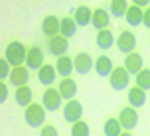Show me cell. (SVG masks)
<instances>
[{
  "label": "cell",
  "mask_w": 150,
  "mask_h": 136,
  "mask_svg": "<svg viewBox=\"0 0 150 136\" xmlns=\"http://www.w3.org/2000/svg\"><path fill=\"white\" fill-rule=\"evenodd\" d=\"M26 55H28V47L22 42H10L6 45V51H4V59L12 67H18V65L26 63Z\"/></svg>",
  "instance_id": "1"
},
{
  "label": "cell",
  "mask_w": 150,
  "mask_h": 136,
  "mask_svg": "<svg viewBox=\"0 0 150 136\" xmlns=\"http://www.w3.org/2000/svg\"><path fill=\"white\" fill-rule=\"evenodd\" d=\"M24 118L28 122V126L32 128H42L45 120V109L44 105H38V103H32L30 106H26L24 111Z\"/></svg>",
  "instance_id": "2"
},
{
  "label": "cell",
  "mask_w": 150,
  "mask_h": 136,
  "mask_svg": "<svg viewBox=\"0 0 150 136\" xmlns=\"http://www.w3.org/2000/svg\"><path fill=\"white\" fill-rule=\"evenodd\" d=\"M109 83L115 91H125L130 83V73L125 67H115L111 77H109Z\"/></svg>",
  "instance_id": "3"
},
{
  "label": "cell",
  "mask_w": 150,
  "mask_h": 136,
  "mask_svg": "<svg viewBox=\"0 0 150 136\" xmlns=\"http://www.w3.org/2000/svg\"><path fill=\"white\" fill-rule=\"evenodd\" d=\"M26 67L30 69H36V71H40V69L44 67V49L40 47V45H32V47H28V55H26V63H24Z\"/></svg>",
  "instance_id": "4"
},
{
  "label": "cell",
  "mask_w": 150,
  "mask_h": 136,
  "mask_svg": "<svg viewBox=\"0 0 150 136\" xmlns=\"http://www.w3.org/2000/svg\"><path fill=\"white\" fill-rule=\"evenodd\" d=\"M119 122L122 124V128L125 130H130L136 128V124H138V113H136V109L134 106H125V109H120V113H119Z\"/></svg>",
  "instance_id": "5"
},
{
  "label": "cell",
  "mask_w": 150,
  "mask_h": 136,
  "mask_svg": "<svg viewBox=\"0 0 150 136\" xmlns=\"http://www.w3.org/2000/svg\"><path fill=\"white\" fill-rule=\"evenodd\" d=\"M83 116V105L79 103V101H67L65 103V106H63V118L67 122H71V124H75V122H79Z\"/></svg>",
  "instance_id": "6"
},
{
  "label": "cell",
  "mask_w": 150,
  "mask_h": 136,
  "mask_svg": "<svg viewBox=\"0 0 150 136\" xmlns=\"http://www.w3.org/2000/svg\"><path fill=\"white\" fill-rule=\"evenodd\" d=\"M61 95H59V91L57 89H45V93L42 95V105H44L45 111H50V113H53V111H57L61 106Z\"/></svg>",
  "instance_id": "7"
},
{
  "label": "cell",
  "mask_w": 150,
  "mask_h": 136,
  "mask_svg": "<svg viewBox=\"0 0 150 136\" xmlns=\"http://www.w3.org/2000/svg\"><path fill=\"white\" fill-rule=\"evenodd\" d=\"M28 79H30V69L26 67V65L12 67L10 77H8V81L14 85L16 89H18V87H26V85H28Z\"/></svg>",
  "instance_id": "8"
},
{
  "label": "cell",
  "mask_w": 150,
  "mask_h": 136,
  "mask_svg": "<svg viewBox=\"0 0 150 136\" xmlns=\"http://www.w3.org/2000/svg\"><path fill=\"white\" fill-rule=\"evenodd\" d=\"M42 32H44L45 38H55L59 36L61 32V22L57 16H45L44 22H42Z\"/></svg>",
  "instance_id": "9"
},
{
  "label": "cell",
  "mask_w": 150,
  "mask_h": 136,
  "mask_svg": "<svg viewBox=\"0 0 150 136\" xmlns=\"http://www.w3.org/2000/svg\"><path fill=\"white\" fill-rule=\"evenodd\" d=\"M117 47H119V51L122 53H132L136 47V38L132 32H120V36L117 38Z\"/></svg>",
  "instance_id": "10"
},
{
  "label": "cell",
  "mask_w": 150,
  "mask_h": 136,
  "mask_svg": "<svg viewBox=\"0 0 150 136\" xmlns=\"http://www.w3.org/2000/svg\"><path fill=\"white\" fill-rule=\"evenodd\" d=\"M47 47H50V53H52V55L61 57V55H65V51L69 49V42H67V38H63L59 34V36H55V38H50Z\"/></svg>",
  "instance_id": "11"
},
{
  "label": "cell",
  "mask_w": 150,
  "mask_h": 136,
  "mask_svg": "<svg viewBox=\"0 0 150 136\" xmlns=\"http://www.w3.org/2000/svg\"><path fill=\"white\" fill-rule=\"evenodd\" d=\"M122 67L127 69L130 75H138L140 71H142V55L140 53H136V51H132V53H128L127 57H125V65Z\"/></svg>",
  "instance_id": "12"
},
{
  "label": "cell",
  "mask_w": 150,
  "mask_h": 136,
  "mask_svg": "<svg viewBox=\"0 0 150 136\" xmlns=\"http://www.w3.org/2000/svg\"><path fill=\"white\" fill-rule=\"evenodd\" d=\"M73 63H75V71H77L79 75L89 73L91 67L95 65V63H93V59H91V55H89V53H85V51L77 53V55L73 57Z\"/></svg>",
  "instance_id": "13"
},
{
  "label": "cell",
  "mask_w": 150,
  "mask_h": 136,
  "mask_svg": "<svg viewBox=\"0 0 150 136\" xmlns=\"http://www.w3.org/2000/svg\"><path fill=\"white\" fill-rule=\"evenodd\" d=\"M57 91H59V95L65 99V101H73L75 95H77V83H75V79H71V77L61 79Z\"/></svg>",
  "instance_id": "14"
},
{
  "label": "cell",
  "mask_w": 150,
  "mask_h": 136,
  "mask_svg": "<svg viewBox=\"0 0 150 136\" xmlns=\"http://www.w3.org/2000/svg\"><path fill=\"white\" fill-rule=\"evenodd\" d=\"M55 77H57V69H55V65H50V63H45L44 67L38 71V81L42 85H50L55 81Z\"/></svg>",
  "instance_id": "15"
},
{
  "label": "cell",
  "mask_w": 150,
  "mask_h": 136,
  "mask_svg": "<svg viewBox=\"0 0 150 136\" xmlns=\"http://www.w3.org/2000/svg\"><path fill=\"white\" fill-rule=\"evenodd\" d=\"M112 61L111 57H107V55H99L97 59H95V71H97L99 77H111L112 73Z\"/></svg>",
  "instance_id": "16"
},
{
  "label": "cell",
  "mask_w": 150,
  "mask_h": 136,
  "mask_svg": "<svg viewBox=\"0 0 150 136\" xmlns=\"http://www.w3.org/2000/svg\"><path fill=\"white\" fill-rule=\"evenodd\" d=\"M128 106H134V109H140V106L146 103V91H142L140 87H132L128 89Z\"/></svg>",
  "instance_id": "17"
},
{
  "label": "cell",
  "mask_w": 150,
  "mask_h": 136,
  "mask_svg": "<svg viewBox=\"0 0 150 136\" xmlns=\"http://www.w3.org/2000/svg\"><path fill=\"white\" fill-rule=\"evenodd\" d=\"M55 69H57V73L65 79V77L71 75V71L75 69V63H73V59H71V57L61 55V57H57V61H55Z\"/></svg>",
  "instance_id": "18"
},
{
  "label": "cell",
  "mask_w": 150,
  "mask_h": 136,
  "mask_svg": "<svg viewBox=\"0 0 150 136\" xmlns=\"http://www.w3.org/2000/svg\"><path fill=\"white\" fill-rule=\"evenodd\" d=\"M125 18H127L128 26H140V24H142V20H144V8L130 4V6H128V10H127V16H125Z\"/></svg>",
  "instance_id": "19"
},
{
  "label": "cell",
  "mask_w": 150,
  "mask_h": 136,
  "mask_svg": "<svg viewBox=\"0 0 150 136\" xmlns=\"http://www.w3.org/2000/svg\"><path fill=\"white\" fill-rule=\"evenodd\" d=\"M112 44H117V39L112 36L111 28H105V30H99L97 32V45L99 49H109L112 47Z\"/></svg>",
  "instance_id": "20"
},
{
  "label": "cell",
  "mask_w": 150,
  "mask_h": 136,
  "mask_svg": "<svg viewBox=\"0 0 150 136\" xmlns=\"http://www.w3.org/2000/svg\"><path fill=\"white\" fill-rule=\"evenodd\" d=\"M109 12L107 10H103V8H97V10H93V20H91V24H93V28H97V30H105V28H109Z\"/></svg>",
  "instance_id": "21"
},
{
  "label": "cell",
  "mask_w": 150,
  "mask_h": 136,
  "mask_svg": "<svg viewBox=\"0 0 150 136\" xmlns=\"http://www.w3.org/2000/svg\"><path fill=\"white\" fill-rule=\"evenodd\" d=\"M73 18H75V22H77V26H87L93 20V12H91L89 6H79L75 10Z\"/></svg>",
  "instance_id": "22"
},
{
  "label": "cell",
  "mask_w": 150,
  "mask_h": 136,
  "mask_svg": "<svg viewBox=\"0 0 150 136\" xmlns=\"http://www.w3.org/2000/svg\"><path fill=\"white\" fill-rule=\"evenodd\" d=\"M14 99L20 106H30L32 105V89L26 85V87H18L14 93Z\"/></svg>",
  "instance_id": "23"
},
{
  "label": "cell",
  "mask_w": 150,
  "mask_h": 136,
  "mask_svg": "<svg viewBox=\"0 0 150 136\" xmlns=\"http://www.w3.org/2000/svg\"><path fill=\"white\" fill-rule=\"evenodd\" d=\"M103 132H105V136H120L125 132V128L119 122V118H109L103 126Z\"/></svg>",
  "instance_id": "24"
},
{
  "label": "cell",
  "mask_w": 150,
  "mask_h": 136,
  "mask_svg": "<svg viewBox=\"0 0 150 136\" xmlns=\"http://www.w3.org/2000/svg\"><path fill=\"white\" fill-rule=\"evenodd\" d=\"M75 32H77V22H75V18H63V20H61V36H63V38H73L75 36Z\"/></svg>",
  "instance_id": "25"
},
{
  "label": "cell",
  "mask_w": 150,
  "mask_h": 136,
  "mask_svg": "<svg viewBox=\"0 0 150 136\" xmlns=\"http://www.w3.org/2000/svg\"><path fill=\"white\" fill-rule=\"evenodd\" d=\"M111 16H117V18H122L127 16V10H128V0H111Z\"/></svg>",
  "instance_id": "26"
},
{
  "label": "cell",
  "mask_w": 150,
  "mask_h": 136,
  "mask_svg": "<svg viewBox=\"0 0 150 136\" xmlns=\"http://www.w3.org/2000/svg\"><path fill=\"white\" fill-rule=\"evenodd\" d=\"M134 83H136V87H140L142 91H150V69H142L134 77Z\"/></svg>",
  "instance_id": "27"
},
{
  "label": "cell",
  "mask_w": 150,
  "mask_h": 136,
  "mask_svg": "<svg viewBox=\"0 0 150 136\" xmlns=\"http://www.w3.org/2000/svg\"><path fill=\"white\" fill-rule=\"evenodd\" d=\"M89 124L85 120H79L75 122V124H71V136H89Z\"/></svg>",
  "instance_id": "28"
},
{
  "label": "cell",
  "mask_w": 150,
  "mask_h": 136,
  "mask_svg": "<svg viewBox=\"0 0 150 136\" xmlns=\"http://www.w3.org/2000/svg\"><path fill=\"white\" fill-rule=\"evenodd\" d=\"M10 63L6 59H0V79H8L10 77Z\"/></svg>",
  "instance_id": "29"
},
{
  "label": "cell",
  "mask_w": 150,
  "mask_h": 136,
  "mask_svg": "<svg viewBox=\"0 0 150 136\" xmlns=\"http://www.w3.org/2000/svg\"><path fill=\"white\" fill-rule=\"evenodd\" d=\"M40 136H59V134H57V128H55L53 124H45V126H42V130H40Z\"/></svg>",
  "instance_id": "30"
},
{
  "label": "cell",
  "mask_w": 150,
  "mask_h": 136,
  "mask_svg": "<svg viewBox=\"0 0 150 136\" xmlns=\"http://www.w3.org/2000/svg\"><path fill=\"white\" fill-rule=\"evenodd\" d=\"M8 99V87L4 81H0V103H4Z\"/></svg>",
  "instance_id": "31"
},
{
  "label": "cell",
  "mask_w": 150,
  "mask_h": 136,
  "mask_svg": "<svg viewBox=\"0 0 150 136\" xmlns=\"http://www.w3.org/2000/svg\"><path fill=\"white\" fill-rule=\"evenodd\" d=\"M142 24L146 26V28H150V6L144 10V20H142Z\"/></svg>",
  "instance_id": "32"
},
{
  "label": "cell",
  "mask_w": 150,
  "mask_h": 136,
  "mask_svg": "<svg viewBox=\"0 0 150 136\" xmlns=\"http://www.w3.org/2000/svg\"><path fill=\"white\" fill-rule=\"evenodd\" d=\"M132 4L140 6V8H146V6H150V0H132Z\"/></svg>",
  "instance_id": "33"
},
{
  "label": "cell",
  "mask_w": 150,
  "mask_h": 136,
  "mask_svg": "<svg viewBox=\"0 0 150 136\" xmlns=\"http://www.w3.org/2000/svg\"><path fill=\"white\" fill-rule=\"evenodd\" d=\"M120 136H132V134H130L128 130H125V132H122V134H120Z\"/></svg>",
  "instance_id": "34"
}]
</instances>
